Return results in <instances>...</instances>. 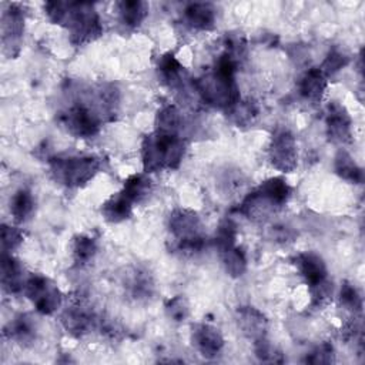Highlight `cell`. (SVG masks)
Here are the masks:
<instances>
[{"mask_svg":"<svg viewBox=\"0 0 365 365\" xmlns=\"http://www.w3.org/2000/svg\"><path fill=\"white\" fill-rule=\"evenodd\" d=\"M237 60L230 54L222 53L211 73H207L194 83V88L204 103L230 110L240 101V91L234 80Z\"/></svg>","mask_w":365,"mask_h":365,"instance_id":"6da1fadb","label":"cell"},{"mask_svg":"<svg viewBox=\"0 0 365 365\" xmlns=\"http://www.w3.org/2000/svg\"><path fill=\"white\" fill-rule=\"evenodd\" d=\"M185 141L181 135L154 131L144 137L141 144V160L145 173L174 170L182 161Z\"/></svg>","mask_w":365,"mask_h":365,"instance_id":"7a4b0ae2","label":"cell"},{"mask_svg":"<svg viewBox=\"0 0 365 365\" xmlns=\"http://www.w3.org/2000/svg\"><path fill=\"white\" fill-rule=\"evenodd\" d=\"M291 195V187L281 177H272L262 181L251 191L240 205V211L247 217H261L272 210L287 204Z\"/></svg>","mask_w":365,"mask_h":365,"instance_id":"3957f363","label":"cell"},{"mask_svg":"<svg viewBox=\"0 0 365 365\" xmlns=\"http://www.w3.org/2000/svg\"><path fill=\"white\" fill-rule=\"evenodd\" d=\"M61 24L68 29L74 46H84L103 34L100 16L91 3H66Z\"/></svg>","mask_w":365,"mask_h":365,"instance_id":"277c9868","label":"cell"},{"mask_svg":"<svg viewBox=\"0 0 365 365\" xmlns=\"http://www.w3.org/2000/svg\"><path fill=\"white\" fill-rule=\"evenodd\" d=\"M101 168L100 158L94 155H70L50 160V170L56 181L66 187H83Z\"/></svg>","mask_w":365,"mask_h":365,"instance_id":"5b68a950","label":"cell"},{"mask_svg":"<svg viewBox=\"0 0 365 365\" xmlns=\"http://www.w3.org/2000/svg\"><path fill=\"white\" fill-rule=\"evenodd\" d=\"M168 230L175 240L177 250L194 254L204 245L202 222L197 212L187 208H177L168 217Z\"/></svg>","mask_w":365,"mask_h":365,"instance_id":"8992f818","label":"cell"},{"mask_svg":"<svg viewBox=\"0 0 365 365\" xmlns=\"http://www.w3.org/2000/svg\"><path fill=\"white\" fill-rule=\"evenodd\" d=\"M24 294L43 315H51L61 305V292L58 287L47 277L33 274L26 279Z\"/></svg>","mask_w":365,"mask_h":365,"instance_id":"52a82bcc","label":"cell"},{"mask_svg":"<svg viewBox=\"0 0 365 365\" xmlns=\"http://www.w3.org/2000/svg\"><path fill=\"white\" fill-rule=\"evenodd\" d=\"M60 118L66 130L78 138H88L96 135L103 120L94 107L81 101L66 108Z\"/></svg>","mask_w":365,"mask_h":365,"instance_id":"ba28073f","label":"cell"},{"mask_svg":"<svg viewBox=\"0 0 365 365\" xmlns=\"http://www.w3.org/2000/svg\"><path fill=\"white\" fill-rule=\"evenodd\" d=\"M268 157L271 164L282 171L291 173L298 165V148L294 134L287 128H278L269 143Z\"/></svg>","mask_w":365,"mask_h":365,"instance_id":"9c48e42d","label":"cell"},{"mask_svg":"<svg viewBox=\"0 0 365 365\" xmlns=\"http://www.w3.org/2000/svg\"><path fill=\"white\" fill-rule=\"evenodd\" d=\"M23 31L24 11L20 4L11 3L1 14V43L6 56L16 57L19 54Z\"/></svg>","mask_w":365,"mask_h":365,"instance_id":"30bf717a","label":"cell"},{"mask_svg":"<svg viewBox=\"0 0 365 365\" xmlns=\"http://www.w3.org/2000/svg\"><path fill=\"white\" fill-rule=\"evenodd\" d=\"M96 322V317L91 308L81 299H77L67 305L61 314L63 327L73 335L81 336L91 331Z\"/></svg>","mask_w":365,"mask_h":365,"instance_id":"8fae6325","label":"cell"},{"mask_svg":"<svg viewBox=\"0 0 365 365\" xmlns=\"http://www.w3.org/2000/svg\"><path fill=\"white\" fill-rule=\"evenodd\" d=\"M325 124H327V134L332 143L345 144L351 141L352 121L344 106H341L336 101H332L327 110Z\"/></svg>","mask_w":365,"mask_h":365,"instance_id":"7c38bea8","label":"cell"},{"mask_svg":"<svg viewBox=\"0 0 365 365\" xmlns=\"http://www.w3.org/2000/svg\"><path fill=\"white\" fill-rule=\"evenodd\" d=\"M191 341L195 349L205 358H215L224 346V338L220 329L208 324H198L192 327Z\"/></svg>","mask_w":365,"mask_h":365,"instance_id":"4fadbf2b","label":"cell"},{"mask_svg":"<svg viewBox=\"0 0 365 365\" xmlns=\"http://www.w3.org/2000/svg\"><path fill=\"white\" fill-rule=\"evenodd\" d=\"M292 261H294V265L297 267L299 275L308 284V287L318 285L328 279L327 265L318 254H315L312 251L299 252L294 257Z\"/></svg>","mask_w":365,"mask_h":365,"instance_id":"5bb4252c","label":"cell"},{"mask_svg":"<svg viewBox=\"0 0 365 365\" xmlns=\"http://www.w3.org/2000/svg\"><path fill=\"white\" fill-rule=\"evenodd\" d=\"M237 321L245 336L252 338L254 341L265 336L268 321L259 309L254 307H242L237 312Z\"/></svg>","mask_w":365,"mask_h":365,"instance_id":"9a60e30c","label":"cell"},{"mask_svg":"<svg viewBox=\"0 0 365 365\" xmlns=\"http://www.w3.org/2000/svg\"><path fill=\"white\" fill-rule=\"evenodd\" d=\"M24 275L21 264L11 255H1V285L9 294H17L24 289Z\"/></svg>","mask_w":365,"mask_h":365,"instance_id":"2e32d148","label":"cell"},{"mask_svg":"<svg viewBox=\"0 0 365 365\" xmlns=\"http://www.w3.org/2000/svg\"><path fill=\"white\" fill-rule=\"evenodd\" d=\"M184 21L194 30H210L215 23V9L210 3H191L184 10Z\"/></svg>","mask_w":365,"mask_h":365,"instance_id":"e0dca14e","label":"cell"},{"mask_svg":"<svg viewBox=\"0 0 365 365\" xmlns=\"http://www.w3.org/2000/svg\"><path fill=\"white\" fill-rule=\"evenodd\" d=\"M158 76L161 78V81L168 86L170 88H181L185 84V71L184 67L181 66V63L171 54H163L158 60Z\"/></svg>","mask_w":365,"mask_h":365,"instance_id":"ac0fdd59","label":"cell"},{"mask_svg":"<svg viewBox=\"0 0 365 365\" xmlns=\"http://www.w3.org/2000/svg\"><path fill=\"white\" fill-rule=\"evenodd\" d=\"M4 335L19 345H30L36 339V322L29 314H20L7 324Z\"/></svg>","mask_w":365,"mask_h":365,"instance_id":"d6986e66","label":"cell"},{"mask_svg":"<svg viewBox=\"0 0 365 365\" xmlns=\"http://www.w3.org/2000/svg\"><path fill=\"white\" fill-rule=\"evenodd\" d=\"M133 202L120 191L107 198L101 205V214L106 221L118 224L128 220L133 214Z\"/></svg>","mask_w":365,"mask_h":365,"instance_id":"ffe728a7","label":"cell"},{"mask_svg":"<svg viewBox=\"0 0 365 365\" xmlns=\"http://www.w3.org/2000/svg\"><path fill=\"white\" fill-rule=\"evenodd\" d=\"M327 88V77L319 70V67L309 68L299 81V94L312 103H317L322 98Z\"/></svg>","mask_w":365,"mask_h":365,"instance_id":"44dd1931","label":"cell"},{"mask_svg":"<svg viewBox=\"0 0 365 365\" xmlns=\"http://www.w3.org/2000/svg\"><path fill=\"white\" fill-rule=\"evenodd\" d=\"M120 21L130 29L138 27L148 13V4L140 0H123L117 3Z\"/></svg>","mask_w":365,"mask_h":365,"instance_id":"7402d4cb","label":"cell"},{"mask_svg":"<svg viewBox=\"0 0 365 365\" xmlns=\"http://www.w3.org/2000/svg\"><path fill=\"white\" fill-rule=\"evenodd\" d=\"M182 130V117L175 106H163L155 115V131L180 135Z\"/></svg>","mask_w":365,"mask_h":365,"instance_id":"603a6c76","label":"cell"},{"mask_svg":"<svg viewBox=\"0 0 365 365\" xmlns=\"http://www.w3.org/2000/svg\"><path fill=\"white\" fill-rule=\"evenodd\" d=\"M34 205L33 194L29 190L21 188L16 191L10 200V214L16 222H26L31 218Z\"/></svg>","mask_w":365,"mask_h":365,"instance_id":"cb8c5ba5","label":"cell"},{"mask_svg":"<svg viewBox=\"0 0 365 365\" xmlns=\"http://www.w3.org/2000/svg\"><path fill=\"white\" fill-rule=\"evenodd\" d=\"M153 190V182L145 174H134L130 175L123 185L121 192L133 202H141L145 200Z\"/></svg>","mask_w":365,"mask_h":365,"instance_id":"d4e9b609","label":"cell"},{"mask_svg":"<svg viewBox=\"0 0 365 365\" xmlns=\"http://www.w3.org/2000/svg\"><path fill=\"white\" fill-rule=\"evenodd\" d=\"M335 173L342 178L354 184H361L364 181V171L355 163V160L344 150H339L334 161Z\"/></svg>","mask_w":365,"mask_h":365,"instance_id":"484cf974","label":"cell"},{"mask_svg":"<svg viewBox=\"0 0 365 365\" xmlns=\"http://www.w3.org/2000/svg\"><path fill=\"white\" fill-rule=\"evenodd\" d=\"M220 258L225 272L231 277H241L247 269V258L241 248L231 247L220 252Z\"/></svg>","mask_w":365,"mask_h":365,"instance_id":"4316f807","label":"cell"},{"mask_svg":"<svg viewBox=\"0 0 365 365\" xmlns=\"http://www.w3.org/2000/svg\"><path fill=\"white\" fill-rule=\"evenodd\" d=\"M71 252H73V258L77 264H80V265L87 264V262H90V259H93V257L97 252V242L93 237L77 235L73 240Z\"/></svg>","mask_w":365,"mask_h":365,"instance_id":"83f0119b","label":"cell"},{"mask_svg":"<svg viewBox=\"0 0 365 365\" xmlns=\"http://www.w3.org/2000/svg\"><path fill=\"white\" fill-rule=\"evenodd\" d=\"M258 106L254 101H238L230 108V114L237 125H251L258 117Z\"/></svg>","mask_w":365,"mask_h":365,"instance_id":"f1b7e54d","label":"cell"},{"mask_svg":"<svg viewBox=\"0 0 365 365\" xmlns=\"http://www.w3.org/2000/svg\"><path fill=\"white\" fill-rule=\"evenodd\" d=\"M237 238V228L235 224L231 220H224L220 222L215 235H214V244L218 250V252L231 248L235 245Z\"/></svg>","mask_w":365,"mask_h":365,"instance_id":"f546056e","label":"cell"},{"mask_svg":"<svg viewBox=\"0 0 365 365\" xmlns=\"http://www.w3.org/2000/svg\"><path fill=\"white\" fill-rule=\"evenodd\" d=\"M349 61V57L341 51L339 48H332L328 51L327 57L324 58L319 70L324 73V76L328 78L329 76H334L341 68H344Z\"/></svg>","mask_w":365,"mask_h":365,"instance_id":"4dcf8cb0","label":"cell"},{"mask_svg":"<svg viewBox=\"0 0 365 365\" xmlns=\"http://www.w3.org/2000/svg\"><path fill=\"white\" fill-rule=\"evenodd\" d=\"M339 301L342 307L352 311L354 314L361 312L362 309V298L358 292V289L351 282H344L339 292Z\"/></svg>","mask_w":365,"mask_h":365,"instance_id":"1f68e13d","label":"cell"},{"mask_svg":"<svg viewBox=\"0 0 365 365\" xmlns=\"http://www.w3.org/2000/svg\"><path fill=\"white\" fill-rule=\"evenodd\" d=\"M24 238V232L16 227L11 225H1V250L3 254H11L13 250H16Z\"/></svg>","mask_w":365,"mask_h":365,"instance_id":"d6a6232c","label":"cell"},{"mask_svg":"<svg viewBox=\"0 0 365 365\" xmlns=\"http://www.w3.org/2000/svg\"><path fill=\"white\" fill-rule=\"evenodd\" d=\"M254 352L257 355V358L262 362H282V354L269 342L264 338H259L255 341L254 345Z\"/></svg>","mask_w":365,"mask_h":365,"instance_id":"836d02e7","label":"cell"},{"mask_svg":"<svg viewBox=\"0 0 365 365\" xmlns=\"http://www.w3.org/2000/svg\"><path fill=\"white\" fill-rule=\"evenodd\" d=\"M165 312H167V317L175 322L184 321L190 312L187 299L181 295H177V297L168 299V302L165 304Z\"/></svg>","mask_w":365,"mask_h":365,"instance_id":"e575fe53","label":"cell"},{"mask_svg":"<svg viewBox=\"0 0 365 365\" xmlns=\"http://www.w3.org/2000/svg\"><path fill=\"white\" fill-rule=\"evenodd\" d=\"M130 289L134 297H148L153 289V282L145 272L137 271L130 279Z\"/></svg>","mask_w":365,"mask_h":365,"instance_id":"d590c367","label":"cell"},{"mask_svg":"<svg viewBox=\"0 0 365 365\" xmlns=\"http://www.w3.org/2000/svg\"><path fill=\"white\" fill-rule=\"evenodd\" d=\"M334 348L331 344L328 342H322L321 345H318L312 352H309V355H307L305 362L309 364H331L334 362Z\"/></svg>","mask_w":365,"mask_h":365,"instance_id":"8d00e7d4","label":"cell"}]
</instances>
